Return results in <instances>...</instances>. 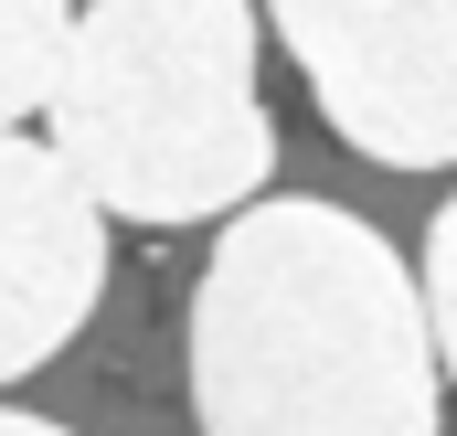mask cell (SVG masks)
Masks as SVG:
<instances>
[{"label": "cell", "instance_id": "cell-1", "mask_svg": "<svg viewBox=\"0 0 457 436\" xmlns=\"http://www.w3.org/2000/svg\"><path fill=\"white\" fill-rule=\"evenodd\" d=\"M203 436H436V320L415 266L341 203H245L192 288Z\"/></svg>", "mask_w": 457, "mask_h": 436}, {"label": "cell", "instance_id": "cell-2", "mask_svg": "<svg viewBox=\"0 0 457 436\" xmlns=\"http://www.w3.org/2000/svg\"><path fill=\"white\" fill-rule=\"evenodd\" d=\"M64 171L128 223L245 214L277 171L255 96V0H96L54 75Z\"/></svg>", "mask_w": 457, "mask_h": 436}, {"label": "cell", "instance_id": "cell-3", "mask_svg": "<svg viewBox=\"0 0 457 436\" xmlns=\"http://www.w3.org/2000/svg\"><path fill=\"white\" fill-rule=\"evenodd\" d=\"M266 21L361 160H457V0H266Z\"/></svg>", "mask_w": 457, "mask_h": 436}, {"label": "cell", "instance_id": "cell-4", "mask_svg": "<svg viewBox=\"0 0 457 436\" xmlns=\"http://www.w3.org/2000/svg\"><path fill=\"white\" fill-rule=\"evenodd\" d=\"M107 298V203L64 149L0 128V383L43 373Z\"/></svg>", "mask_w": 457, "mask_h": 436}, {"label": "cell", "instance_id": "cell-5", "mask_svg": "<svg viewBox=\"0 0 457 436\" xmlns=\"http://www.w3.org/2000/svg\"><path fill=\"white\" fill-rule=\"evenodd\" d=\"M64 43H75V0H0V128L54 107Z\"/></svg>", "mask_w": 457, "mask_h": 436}, {"label": "cell", "instance_id": "cell-6", "mask_svg": "<svg viewBox=\"0 0 457 436\" xmlns=\"http://www.w3.org/2000/svg\"><path fill=\"white\" fill-rule=\"evenodd\" d=\"M426 320H436V362H447V383H457V192L436 203V223H426Z\"/></svg>", "mask_w": 457, "mask_h": 436}, {"label": "cell", "instance_id": "cell-7", "mask_svg": "<svg viewBox=\"0 0 457 436\" xmlns=\"http://www.w3.org/2000/svg\"><path fill=\"white\" fill-rule=\"evenodd\" d=\"M0 436H64V426H43V415H11V405H0Z\"/></svg>", "mask_w": 457, "mask_h": 436}]
</instances>
